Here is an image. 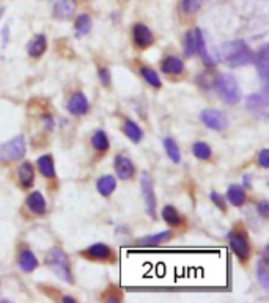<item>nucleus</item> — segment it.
<instances>
[{
    "label": "nucleus",
    "instance_id": "1",
    "mask_svg": "<svg viewBox=\"0 0 269 303\" xmlns=\"http://www.w3.org/2000/svg\"><path fill=\"white\" fill-rule=\"evenodd\" d=\"M221 57L230 66H243L254 62V53L244 41L225 43L221 49Z\"/></svg>",
    "mask_w": 269,
    "mask_h": 303
},
{
    "label": "nucleus",
    "instance_id": "2",
    "mask_svg": "<svg viewBox=\"0 0 269 303\" xmlns=\"http://www.w3.org/2000/svg\"><path fill=\"white\" fill-rule=\"evenodd\" d=\"M214 88H216L218 94L221 99L228 104V105H235L241 101V90L236 82V79L230 74H219L216 79H214Z\"/></svg>",
    "mask_w": 269,
    "mask_h": 303
},
{
    "label": "nucleus",
    "instance_id": "3",
    "mask_svg": "<svg viewBox=\"0 0 269 303\" xmlns=\"http://www.w3.org/2000/svg\"><path fill=\"white\" fill-rule=\"evenodd\" d=\"M46 262H47V266L52 269V272L56 273L59 278H62L63 281L69 283V285H73L74 278H73V272H71L69 259L60 249H52L47 253Z\"/></svg>",
    "mask_w": 269,
    "mask_h": 303
},
{
    "label": "nucleus",
    "instance_id": "4",
    "mask_svg": "<svg viewBox=\"0 0 269 303\" xmlns=\"http://www.w3.org/2000/svg\"><path fill=\"white\" fill-rule=\"evenodd\" d=\"M25 156V140L17 135L7 143L0 145V162H17Z\"/></svg>",
    "mask_w": 269,
    "mask_h": 303
},
{
    "label": "nucleus",
    "instance_id": "5",
    "mask_svg": "<svg viewBox=\"0 0 269 303\" xmlns=\"http://www.w3.org/2000/svg\"><path fill=\"white\" fill-rule=\"evenodd\" d=\"M140 185H142V195H143V201H145L147 212L151 218H156V195L153 188V179L148 172H143L140 178Z\"/></svg>",
    "mask_w": 269,
    "mask_h": 303
},
{
    "label": "nucleus",
    "instance_id": "6",
    "mask_svg": "<svg viewBox=\"0 0 269 303\" xmlns=\"http://www.w3.org/2000/svg\"><path fill=\"white\" fill-rule=\"evenodd\" d=\"M228 242L236 258L241 262H246L250 256V245H249L247 236L243 231H233L228 234Z\"/></svg>",
    "mask_w": 269,
    "mask_h": 303
},
{
    "label": "nucleus",
    "instance_id": "7",
    "mask_svg": "<svg viewBox=\"0 0 269 303\" xmlns=\"http://www.w3.org/2000/svg\"><path fill=\"white\" fill-rule=\"evenodd\" d=\"M202 121L212 130H225L228 127V120L224 115L222 112L219 110H214V108H208L203 110L202 115H200Z\"/></svg>",
    "mask_w": 269,
    "mask_h": 303
},
{
    "label": "nucleus",
    "instance_id": "8",
    "mask_svg": "<svg viewBox=\"0 0 269 303\" xmlns=\"http://www.w3.org/2000/svg\"><path fill=\"white\" fill-rule=\"evenodd\" d=\"M134 43L139 49H147L154 43V36L145 24H136L132 29Z\"/></svg>",
    "mask_w": 269,
    "mask_h": 303
},
{
    "label": "nucleus",
    "instance_id": "9",
    "mask_svg": "<svg viewBox=\"0 0 269 303\" xmlns=\"http://www.w3.org/2000/svg\"><path fill=\"white\" fill-rule=\"evenodd\" d=\"M114 167H115V172L118 175L120 179L123 181H126V179H131L134 176V172H136V168H134V163L129 157L126 156H117L115 160H114Z\"/></svg>",
    "mask_w": 269,
    "mask_h": 303
},
{
    "label": "nucleus",
    "instance_id": "10",
    "mask_svg": "<svg viewBox=\"0 0 269 303\" xmlns=\"http://www.w3.org/2000/svg\"><path fill=\"white\" fill-rule=\"evenodd\" d=\"M88 108H90L88 99L85 98L84 93H74L68 101V112L71 113V115H76V117L85 115V113L88 112Z\"/></svg>",
    "mask_w": 269,
    "mask_h": 303
},
{
    "label": "nucleus",
    "instance_id": "11",
    "mask_svg": "<svg viewBox=\"0 0 269 303\" xmlns=\"http://www.w3.org/2000/svg\"><path fill=\"white\" fill-rule=\"evenodd\" d=\"M74 11L76 0H56V4H53V17L62 19V21L73 17Z\"/></svg>",
    "mask_w": 269,
    "mask_h": 303
},
{
    "label": "nucleus",
    "instance_id": "12",
    "mask_svg": "<svg viewBox=\"0 0 269 303\" xmlns=\"http://www.w3.org/2000/svg\"><path fill=\"white\" fill-rule=\"evenodd\" d=\"M82 255L88 259H96V261H105L112 258V250L111 247H107L104 243H95L90 245L88 249L82 252Z\"/></svg>",
    "mask_w": 269,
    "mask_h": 303
},
{
    "label": "nucleus",
    "instance_id": "13",
    "mask_svg": "<svg viewBox=\"0 0 269 303\" xmlns=\"http://www.w3.org/2000/svg\"><path fill=\"white\" fill-rule=\"evenodd\" d=\"M254 62L257 65V69L260 72V77L264 84V88L267 87V68H269V57H267V46H263L257 55H254Z\"/></svg>",
    "mask_w": 269,
    "mask_h": 303
},
{
    "label": "nucleus",
    "instance_id": "14",
    "mask_svg": "<svg viewBox=\"0 0 269 303\" xmlns=\"http://www.w3.org/2000/svg\"><path fill=\"white\" fill-rule=\"evenodd\" d=\"M247 107L252 110L254 113H260V115H264L267 113V96L266 93H255L250 94L247 98Z\"/></svg>",
    "mask_w": 269,
    "mask_h": 303
},
{
    "label": "nucleus",
    "instance_id": "15",
    "mask_svg": "<svg viewBox=\"0 0 269 303\" xmlns=\"http://www.w3.org/2000/svg\"><path fill=\"white\" fill-rule=\"evenodd\" d=\"M160 69H163L164 74H172V75H178L184 71V63L181 59H178L175 55H169L160 63Z\"/></svg>",
    "mask_w": 269,
    "mask_h": 303
},
{
    "label": "nucleus",
    "instance_id": "16",
    "mask_svg": "<svg viewBox=\"0 0 269 303\" xmlns=\"http://www.w3.org/2000/svg\"><path fill=\"white\" fill-rule=\"evenodd\" d=\"M27 207L35 215H43L46 212V198L40 192H32L27 197Z\"/></svg>",
    "mask_w": 269,
    "mask_h": 303
},
{
    "label": "nucleus",
    "instance_id": "17",
    "mask_svg": "<svg viewBox=\"0 0 269 303\" xmlns=\"http://www.w3.org/2000/svg\"><path fill=\"white\" fill-rule=\"evenodd\" d=\"M47 47V41L44 35H37L33 40L27 44V52L33 59H40V57L46 52Z\"/></svg>",
    "mask_w": 269,
    "mask_h": 303
},
{
    "label": "nucleus",
    "instance_id": "18",
    "mask_svg": "<svg viewBox=\"0 0 269 303\" xmlns=\"http://www.w3.org/2000/svg\"><path fill=\"white\" fill-rule=\"evenodd\" d=\"M19 267L22 272L30 273L38 267V259L32 250H22L19 255Z\"/></svg>",
    "mask_w": 269,
    "mask_h": 303
},
{
    "label": "nucleus",
    "instance_id": "19",
    "mask_svg": "<svg viewBox=\"0 0 269 303\" xmlns=\"http://www.w3.org/2000/svg\"><path fill=\"white\" fill-rule=\"evenodd\" d=\"M172 237V233L170 231H163V233H157V234H151V236H147V237H142L140 240L136 242L137 247H154V245H159L163 242H167L170 240Z\"/></svg>",
    "mask_w": 269,
    "mask_h": 303
},
{
    "label": "nucleus",
    "instance_id": "20",
    "mask_svg": "<svg viewBox=\"0 0 269 303\" xmlns=\"http://www.w3.org/2000/svg\"><path fill=\"white\" fill-rule=\"evenodd\" d=\"M35 182V170L30 162H24L19 167V184L22 188H30Z\"/></svg>",
    "mask_w": 269,
    "mask_h": 303
},
{
    "label": "nucleus",
    "instance_id": "21",
    "mask_svg": "<svg viewBox=\"0 0 269 303\" xmlns=\"http://www.w3.org/2000/svg\"><path fill=\"white\" fill-rule=\"evenodd\" d=\"M96 188H98V192H99L102 197H111V195L115 192V188H117V181H115L114 176L105 175V176H102V178L98 179Z\"/></svg>",
    "mask_w": 269,
    "mask_h": 303
},
{
    "label": "nucleus",
    "instance_id": "22",
    "mask_svg": "<svg viewBox=\"0 0 269 303\" xmlns=\"http://www.w3.org/2000/svg\"><path fill=\"white\" fill-rule=\"evenodd\" d=\"M40 173L46 178H56V167H53V159L50 154H44L37 160Z\"/></svg>",
    "mask_w": 269,
    "mask_h": 303
},
{
    "label": "nucleus",
    "instance_id": "23",
    "mask_svg": "<svg viewBox=\"0 0 269 303\" xmlns=\"http://www.w3.org/2000/svg\"><path fill=\"white\" fill-rule=\"evenodd\" d=\"M227 198L233 206H243L246 203V194H244V188L238 184H233L228 187L227 190Z\"/></svg>",
    "mask_w": 269,
    "mask_h": 303
},
{
    "label": "nucleus",
    "instance_id": "24",
    "mask_svg": "<svg viewBox=\"0 0 269 303\" xmlns=\"http://www.w3.org/2000/svg\"><path fill=\"white\" fill-rule=\"evenodd\" d=\"M123 130H124V134H126V137L129 140H132L134 143H139L142 139H143V130L140 129V126L131 120H126V123H124L123 126Z\"/></svg>",
    "mask_w": 269,
    "mask_h": 303
},
{
    "label": "nucleus",
    "instance_id": "25",
    "mask_svg": "<svg viewBox=\"0 0 269 303\" xmlns=\"http://www.w3.org/2000/svg\"><path fill=\"white\" fill-rule=\"evenodd\" d=\"M197 53H199L202 57V60L205 62L206 66L212 68L214 66V60L209 57L208 50H206V46H205V38H203V33L202 30H199V33H197Z\"/></svg>",
    "mask_w": 269,
    "mask_h": 303
},
{
    "label": "nucleus",
    "instance_id": "26",
    "mask_svg": "<svg viewBox=\"0 0 269 303\" xmlns=\"http://www.w3.org/2000/svg\"><path fill=\"white\" fill-rule=\"evenodd\" d=\"M163 218L169 226H179L183 223V218L173 206H166L163 209Z\"/></svg>",
    "mask_w": 269,
    "mask_h": 303
},
{
    "label": "nucleus",
    "instance_id": "27",
    "mask_svg": "<svg viewBox=\"0 0 269 303\" xmlns=\"http://www.w3.org/2000/svg\"><path fill=\"white\" fill-rule=\"evenodd\" d=\"M200 29H194L186 33L184 38V53L186 57H194L197 53V33Z\"/></svg>",
    "mask_w": 269,
    "mask_h": 303
},
{
    "label": "nucleus",
    "instance_id": "28",
    "mask_svg": "<svg viewBox=\"0 0 269 303\" xmlns=\"http://www.w3.org/2000/svg\"><path fill=\"white\" fill-rule=\"evenodd\" d=\"M140 74H142V77L145 79L153 88H160V87H163V82H160L157 72L153 71L151 68H147V66L140 68Z\"/></svg>",
    "mask_w": 269,
    "mask_h": 303
},
{
    "label": "nucleus",
    "instance_id": "29",
    "mask_svg": "<svg viewBox=\"0 0 269 303\" xmlns=\"http://www.w3.org/2000/svg\"><path fill=\"white\" fill-rule=\"evenodd\" d=\"M164 148L167 151V156L175 162V163H179V160H181V153H179V148L176 145V142L170 137H167L164 140Z\"/></svg>",
    "mask_w": 269,
    "mask_h": 303
},
{
    "label": "nucleus",
    "instance_id": "30",
    "mask_svg": "<svg viewBox=\"0 0 269 303\" xmlns=\"http://www.w3.org/2000/svg\"><path fill=\"white\" fill-rule=\"evenodd\" d=\"M92 145L96 151H107L109 149V137H107V134L104 130H98L96 134L92 137Z\"/></svg>",
    "mask_w": 269,
    "mask_h": 303
},
{
    "label": "nucleus",
    "instance_id": "31",
    "mask_svg": "<svg viewBox=\"0 0 269 303\" xmlns=\"http://www.w3.org/2000/svg\"><path fill=\"white\" fill-rule=\"evenodd\" d=\"M92 19H90L88 14H80L77 19H76V33L77 35H87L92 30Z\"/></svg>",
    "mask_w": 269,
    "mask_h": 303
},
{
    "label": "nucleus",
    "instance_id": "32",
    "mask_svg": "<svg viewBox=\"0 0 269 303\" xmlns=\"http://www.w3.org/2000/svg\"><path fill=\"white\" fill-rule=\"evenodd\" d=\"M192 151H194V156L200 160H209V157H211V148H209V145H206L203 142L194 143Z\"/></svg>",
    "mask_w": 269,
    "mask_h": 303
},
{
    "label": "nucleus",
    "instance_id": "33",
    "mask_svg": "<svg viewBox=\"0 0 269 303\" xmlns=\"http://www.w3.org/2000/svg\"><path fill=\"white\" fill-rule=\"evenodd\" d=\"M257 277H258V281L261 283V286L267 291V288H269V270H267V264H266L264 259L260 261V264H258Z\"/></svg>",
    "mask_w": 269,
    "mask_h": 303
},
{
    "label": "nucleus",
    "instance_id": "34",
    "mask_svg": "<svg viewBox=\"0 0 269 303\" xmlns=\"http://www.w3.org/2000/svg\"><path fill=\"white\" fill-rule=\"evenodd\" d=\"M181 7L186 13H195L199 10V0H181Z\"/></svg>",
    "mask_w": 269,
    "mask_h": 303
},
{
    "label": "nucleus",
    "instance_id": "35",
    "mask_svg": "<svg viewBox=\"0 0 269 303\" xmlns=\"http://www.w3.org/2000/svg\"><path fill=\"white\" fill-rule=\"evenodd\" d=\"M98 74H99V80H101V84H102L104 87H111V84H112V79H111V71L107 69V68H101Z\"/></svg>",
    "mask_w": 269,
    "mask_h": 303
},
{
    "label": "nucleus",
    "instance_id": "36",
    "mask_svg": "<svg viewBox=\"0 0 269 303\" xmlns=\"http://www.w3.org/2000/svg\"><path fill=\"white\" fill-rule=\"evenodd\" d=\"M209 198L212 200V203L216 204L222 212H225V211H227V204H225V201H224L222 195H219V194H216V192H211Z\"/></svg>",
    "mask_w": 269,
    "mask_h": 303
},
{
    "label": "nucleus",
    "instance_id": "37",
    "mask_svg": "<svg viewBox=\"0 0 269 303\" xmlns=\"http://www.w3.org/2000/svg\"><path fill=\"white\" fill-rule=\"evenodd\" d=\"M257 209L260 211V214H261L263 217H267V215H269V203H267L266 200L260 201V203L257 204Z\"/></svg>",
    "mask_w": 269,
    "mask_h": 303
},
{
    "label": "nucleus",
    "instance_id": "38",
    "mask_svg": "<svg viewBox=\"0 0 269 303\" xmlns=\"http://www.w3.org/2000/svg\"><path fill=\"white\" fill-rule=\"evenodd\" d=\"M260 163L263 168H267L269 167V159H267V149H263L260 153Z\"/></svg>",
    "mask_w": 269,
    "mask_h": 303
},
{
    "label": "nucleus",
    "instance_id": "39",
    "mask_svg": "<svg viewBox=\"0 0 269 303\" xmlns=\"http://www.w3.org/2000/svg\"><path fill=\"white\" fill-rule=\"evenodd\" d=\"M44 121H46L47 129H53V126H56V123H53V120L50 117H44Z\"/></svg>",
    "mask_w": 269,
    "mask_h": 303
},
{
    "label": "nucleus",
    "instance_id": "40",
    "mask_svg": "<svg viewBox=\"0 0 269 303\" xmlns=\"http://www.w3.org/2000/svg\"><path fill=\"white\" fill-rule=\"evenodd\" d=\"M250 187V176H244V188H249Z\"/></svg>",
    "mask_w": 269,
    "mask_h": 303
},
{
    "label": "nucleus",
    "instance_id": "41",
    "mask_svg": "<svg viewBox=\"0 0 269 303\" xmlns=\"http://www.w3.org/2000/svg\"><path fill=\"white\" fill-rule=\"evenodd\" d=\"M63 301H66V303H76V298H73V297H68V295H65V297H63Z\"/></svg>",
    "mask_w": 269,
    "mask_h": 303
}]
</instances>
